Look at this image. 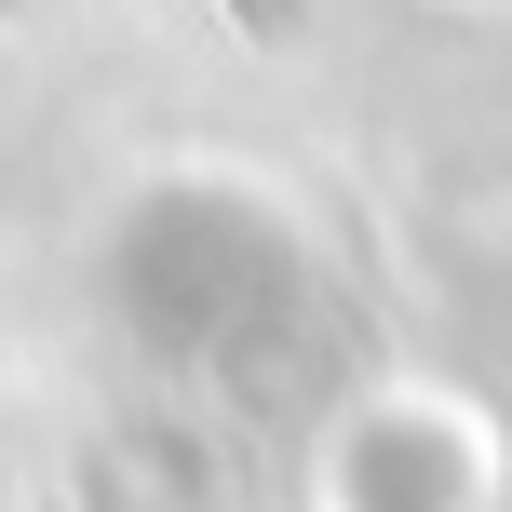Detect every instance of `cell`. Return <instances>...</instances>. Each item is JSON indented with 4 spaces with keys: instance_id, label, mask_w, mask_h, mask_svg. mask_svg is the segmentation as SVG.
<instances>
[{
    "instance_id": "1",
    "label": "cell",
    "mask_w": 512,
    "mask_h": 512,
    "mask_svg": "<svg viewBox=\"0 0 512 512\" xmlns=\"http://www.w3.org/2000/svg\"><path fill=\"white\" fill-rule=\"evenodd\" d=\"M230 14L256 27V41H283V27H297V0H230Z\"/></svg>"
}]
</instances>
